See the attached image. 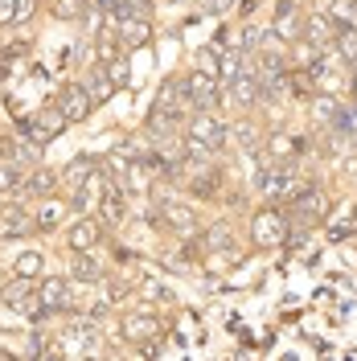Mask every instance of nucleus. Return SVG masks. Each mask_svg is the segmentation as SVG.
Masks as SVG:
<instances>
[{
	"label": "nucleus",
	"instance_id": "1",
	"mask_svg": "<svg viewBox=\"0 0 357 361\" xmlns=\"http://www.w3.org/2000/svg\"><path fill=\"white\" fill-rule=\"evenodd\" d=\"M99 320H90V316H83V312H74L62 324V337H58V353L62 357H95L99 353V345H103V337H99V329H95Z\"/></svg>",
	"mask_w": 357,
	"mask_h": 361
},
{
	"label": "nucleus",
	"instance_id": "2",
	"mask_svg": "<svg viewBox=\"0 0 357 361\" xmlns=\"http://www.w3.org/2000/svg\"><path fill=\"white\" fill-rule=\"evenodd\" d=\"M0 300L8 304V312L25 316V320H33V324H45V320H49V316L42 312V300H37V292H33V283H29L25 275L8 279V283L0 288Z\"/></svg>",
	"mask_w": 357,
	"mask_h": 361
},
{
	"label": "nucleus",
	"instance_id": "3",
	"mask_svg": "<svg viewBox=\"0 0 357 361\" xmlns=\"http://www.w3.org/2000/svg\"><path fill=\"white\" fill-rule=\"evenodd\" d=\"M250 238H255V247H284L288 243V218H284V209L279 205H267V209H259L255 218H250Z\"/></svg>",
	"mask_w": 357,
	"mask_h": 361
},
{
	"label": "nucleus",
	"instance_id": "4",
	"mask_svg": "<svg viewBox=\"0 0 357 361\" xmlns=\"http://www.w3.org/2000/svg\"><path fill=\"white\" fill-rule=\"evenodd\" d=\"M226 135H230V128H226V119H218L214 111L189 115V132H185V140H189V144H201L210 157L226 144Z\"/></svg>",
	"mask_w": 357,
	"mask_h": 361
},
{
	"label": "nucleus",
	"instance_id": "5",
	"mask_svg": "<svg viewBox=\"0 0 357 361\" xmlns=\"http://www.w3.org/2000/svg\"><path fill=\"white\" fill-rule=\"evenodd\" d=\"M66 115H62V107H42L37 115H29V119H21V132L33 140V144H49V140H58V135L66 132Z\"/></svg>",
	"mask_w": 357,
	"mask_h": 361
},
{
	"label": "nucleus",
	"instance_id": "6",
	"mask_svg": "<svg viewBox=\"0 0 357 361\" xmlns=\"http://www.w3.org/2000/svg\"><path fill=\"white\" fill-rule=\"evenodd\" d=\"M181 87H185L189 99H193V111H218V103H222V82H218V78L193 70V74L181 78Z\"/></svg>",
	"mask_w": 357,
	"mask_h": 361
},
{
	"label": "nucleus",
	"instance_id": "7",
	"mask_svg": "<svg viewBox=\"0 0 357 361\" xmlns=\"http://www.w3.org/2000/svg\"><path fill=\"white\" fill-rule=\"evenodd\" d=\"M291 218L296 222H320V218H329V193L320 189V185H304L296 197H291Z\"/></svg>",
	"mask_w": 357,
	"mask_h": 361
},
{
	"label": "nucleus",
	"instance_id": "8",
	"mask_svg": "<svg viewBox=\"0 0 357 361\" xmlns=\"http://www.w3.org/2000/svg\"><path fill=\"white\" fill-rule=\"evenodd\" d=\"M157 226H169V230H177V234H189V230H198V218H193V209L185 202H173L169 193H160L157 189Z\"/></svg>",
	"mask_w": 357,
	"mask_h": 361
},
{
	"label": "nucleus",
	"instance_id": "9",
	"mask_svg": "<svg viewBox=\"0 0 357 361\" xmlns=\"http://www.w3.org/2000/svg\"><path fill=\"white\" fill-rule=\"evenodd\" d=\"M37 300H42V312L54 320V316H62L74 308V292H70V279H62V275H49V279H42V288H37Z\"/></svg>",
	"mask_w": 357,
	"mask_h": 361
},
{
	"label": "nucleus",
	"instance_id": "10",
	"mask_svg": "<svg viewBox=\"0 0 357 361\" xmlns=\"http://www.w3.org/2000/svg\"><path fill=\"white\" fill-rule=\"evenodd\" d=\"M304 185H313V180H300L291 177L288 169H267V177L259 180V193L267 197V202H291Z\"/></svg>",
	"mask_w": 357,
	"mask_h": 361
},
{
	"label": "nucleus",
	"instance_id": "11",
	"mask_svg": "<svg viewBox=\"0 0 357 361\" xmlns=\"http://www.w3.org/2000/svg\"><path fill=\"white\" fill-rule=\"evenodd\" d=\"M119 329H123V341L140 345V341H160V333H164V320H160L157 312H128Z\"/></svg>",
	"mask_w": 357,
	"mask_h": 361
},
{
	"label": "nucleus",
	"instance_id": "12",
	"mask_svg": "<svg viewBox=\"0 0 357 361\" xmlns=\"http://www.w3.org/2000/svg\"><path fill=\"white\" fill-rule=\"evenodd\" d=\"M58 107H62V115H66L70 123H83V119L95 111V99H90L87 82H66V87H62V99H58Z\"/></svg>",
	"mask_w": 357,
	"mask_h": 361
},
{
	"label": "nucleus",
	"instance_id": "13",
	"mask_svg": "<svg viewBox=\"0 0 357 361\" xmlns=\"http://www.w3.org/2000/svg\"><path fill=\"white\" fill-rule=\"evenodd\" d=\"M341 29H345V25L337 21V17H329L325 8H320L316 17H304V37H308L316 49H333L337 37H341Z\"/></svg>",
	"mask_w": 357,
	"mask_h": 361
},
{
	"label": "nucleus",
	"instance_id": "14",
	"mask_svg": "<svg viewBox=\"0 0 357 361\" xmlns=\"http://www.w3.org/2000/svg\"><path fill=\"white\" fill-rule=\"evenodd\" d=\"M99 222L103 226H123L128 222V197H123V185L107 177V189H103V202H99Z\"/></svg>",
	"mask_w": 357,
	"mask_h": 361
},
{
	"label": "nucleus",
	"instance_id": "15",
	"mask_svg": "<svg viewBox=\"0 0 357 361\" xmlns=\"http://www.w3.org/2000/svg\"><path fill=\"white\" fill-rule=\"evenodd\" d=\"M271 33L279 37V42H304V17H296V4L291 0H279V8H275V25H271Z\"/></svg>",
	"mask_w": 357,
	"mask_h": 361
},
{
	"label": "nucleus",
	"instance_id": "16",
	"mask_svg": "<svg viewBox=\"0 0 357 361\" xmlns=\"http://www.w3.org/2000/svg\"><path fill=\"white\" fill-rule=\"evenodd\" d=\"M230 99H234L238 107H259V103H263V78H259L255 70H243V74L230 82Z\"/></svg>",
	"mask_w": 357,
	"mask_h": 361
},
{
	"label": "nucleus",
	"instance_id": "17",
	"mask_svg": "<svg viewBox=\"0 0 357 361\" xmlns=\"http://www.w3.org/2000/svg\"><path fill=\"white\" fill-rule=\"evenodd\" d=\"M148 42H152V25H148L144 13H135V17H128V21H119V45H123V49H144Z\"/></svg>",
	"mask_w": 357,
	"mask_h": 361
},
{
	"label": "nucleus",
	"instance_id": "18",
	"mask_svg": "<svg viewBox=\"0 0 357 361\" xmlns=\"http://www.w3.org/2000/svg\"><path fill=\"white\" fill-rule=\"evenodd\" d=\"M70 250H95L99 243H103V222H95V218H83V222L70 226L66 234Z\"/></svg>",
	"mask_w": 357,
	"mask_h": 361
},
{
	"label": "nucleus",
	"instance_id": "19",
	"mask_svg": "<svg viewBox=\"0 0 357 361\" xmlns=\"http://www.w3.org/2000/svg\"><path fill=\"white\" fill-rule=\"evenodd\" d=\"M70 279L74 283H103L99 263H95V250H70Z\"/></svg>",
	"mask_w": 357,
	"mask_h": 361
},
{
	"label": "nucleus",
	"instance_id": "20",
	"mask_svg": "<svg viewBox=\"0 0 357 361\" xmlns=\"http://www.w3.org/2000/svg\"><path fill=\"white\" fill-rule=\"evenodd\" d=\"M95 173H99V164H95L90 157H74L66 169H62V189H66V193H74V189H83Z\"/></svg>",
	"mask_w": 357,
	"mask_h": 361
},
{
	"label": "nucleus",
	"instance_id": "21",
	"mask_svg": "<svg viewBox=\"0 0 357 361\" xmlns=\"http://www.w3.org/2000/svg\"><path fill=\"white\" fill-rule=\"evenodd\" d=\"M83 82H87V90H90V99H95V103H107L115 90H119L111 82V74H107V66H103V62H95V66L87 70V78H83Z\"/></svg>",
	"mask_w": 357,
	"mask_h": 361
},
{
	"label": "nucleus",
	"instance_id": "22",
	"mask_svg": "<svg viewBox=\"0 0 357 361\" xmlns=\"http://www.w3.org/2000/svg\"><path fill=\"white\" fill-rule=\"evenodd\" d=\"M243 70H246V54H243V49H234V45H226L222 58H218V82H222V87H230Z\"/></svg>",
	"mask_w": 357,
	"mask_h": 361
},
{
	"label": "nucleus",
	"instance_id": "23",
	"mask_svg": "<svg viewBox=\"0 0 357 361\" xmlns=\"http://www.w3.org/2000/svg\"><path fill=\"white\" fill-rule=\"evenodd\" d=\"M308 111H313V119H316V123L333 128V123H337V115L345 111V107L337 103V94H329V90H325V94H313V99H308Z\"/></svg>",
	"mask_w": 357,
	"mask_h": 361
},
{
	"label": "nucleus",
	"instance_id": "24",
	"mask_svg": "<svg viewBox=\"0 0 357 361\" xmlns=\"http://www.w3.org/2000/svg\"><path fill=\"white\" fill-rule=\"evenodd\" d=\"M62 185L58 173H49V169H37V173H25V193L29 197H54V189Z\"/></svg>",
	"mask_w": 357,
	"mask_h": 361
},
{
	"label": "nucleus",
	"instance_id": "25",
	"mask_svg": "<svg viewBox=\"0 0 357 361\" xmlns=\"http://www.w3.org/2000/svg\"><path fill=\"white\" fill-rule=\"evenodd\" d=\"M33 226V218L25 214L21 205H8V209H0V238H13V234H25Z\"/></svg>",
	"mask_w": 357,
	"mask_h": 361
},
{
	"label": "nucleus",
	"instance_id": "26",
	"mask_svg": "<svg viewBox=\"0 0 357 361\" xmlns=\"http://www.w3.org/2000/svg\"><path fill=\"white\" fill-rule=\"evenodd\" d=\"M198 247H201V255L234 247V238H230V226H226V222H214L210 230H205V234H198Z\"/></svg>",
	"mask_w": 357,
	"mask_h": 361
},
{
	"label": "nucleus",
	"instance_id": "27",
	"mask_svg": "<svg viewBox=\"0 0 357 361\" xmlns=\"http://www.w3.org/2000/svg\"><path fill=\"white\" fill-rule=\"evenodd\" d=\"M62 218H66V205L54 202V197H45L42 209H37V218H33V226H37V230H58Z\"/></svg>",
	"mask_w": 357,
	"mask_h": 361
},
{
	"label": "nucleus",
	"instance_id": "28",
	"mask_svg": "<svg viewBox=\"0 0 357 361\" xmlns=\"http://www.w3.org/2000/svg\"><path fill=\"white\" fill-rule=\"evenodd\" d=\"M230 135L243 144V152H255V148H259V123H255V119H238V123L230 128Z\"/></svg>",
	"mask_w": 357,
	"mask_h": 361
},
{
	"label": "nucleus",
	"instance_id": "29",
	"mask_svg": "<svg viewBox=\"0 0 357 361\" xmlns=\"http://www.w3.org/2000/svg\"><path fill=\"white\" fill-rule=\"evenodd\" d=\"M238 263H243V250H234V247L210 250V255H205V267L210 271H230V267H238Z\"/></svg>",
	"mask_w": 357,
	"mask_h": 361
},
{
	"label": "nucleus",
	"instance_id": "30",
	"mask_svg": "<svg viewBox=\"0 0 357 361\" xmlns=\"http://www.w3.org/2000/svg\"><path fill=\"white\" fill-rule=\"evenodd\" d=\"M320 8H325L329 17H337L341 25H353L357 21V0H320Z\"/></svg>",
	"mask_w": 357,
	"mask_h": 361
},
{
	"label": "nucleus",
	"instance_id": "31",
	"mask_svg": "<svg viewBox=\"0 0 357 361\" xmlns=\"http://www.w3.org/2000/svg\"><path fill=\"white\" fill-rule=\"evenodd\" d=\"M353 234H357V202L345 209V222L329 226V238H333V243H345V238H353Z\"/></svg>",
	"mask_w": 357,
	"mask_h": 361
},
{
	"label": "nucleus",
	"instance_id": "32",
	"mask_svg": "<svg viewBox=\"0 0 357 361\" xmlns=\"http://www.w3.org/2000/svg\"><path fill=\"white\" fill-rule=\"evenodd\" d=\"M103 66H107V74H111V82H115V87H128V82H132V66H128V49H123V54H115L111 62H103Z\"/></svg>",
	"mask_w": 357,
	"mask_h": 361
},
{
	"label": "nucleus",
	"instance_id": "33",
	"mask_svg": "<svg viewBox=\"0 0 357 361\" xmlns=\"http://www.w3.org/2000/svg\"><path fill=\"white\" fill-rule=\"evenodd\" d=\"M13 271H17V275H25V279H37V275H42V255H37V250H25V255H17Z\"/></svg>",
	"mask_w": 357,
	"mask_h": 361
},
{
	"label": "nucleus",
	"instance_id": "34",
	"mask_svg": "<svg viewBox=\"0 0 357 361\" xmlns=\"http://www.w3.org/2000/svg\"><path fill=\"white\" fill-rule=\"evenodd\" d=\"M337 58H341V62H353L357 58V29L353 25L341 29V37H337Z\"/></svg>",
	"mask_w": 357,
	"mask_h": 361
},
{
	"label": "nucleus",
	"instance_id": "35",
	"mask_svg": "<svg viewBox=\"0 0 357 361\" xmlns=\"http://www.w3.org/2000/svg\"><path fill=\"white\" fill-rule=\"evenodd\" d=\"M54 13H58L62 21H83V17H87V0H58Z\"/></svg>",
	"mask_w": 357,
	"mask_h": 361
},
{
	"label": "nucleus",
	"instance_id": "36",
	"mask_svg": "<svg viewBox=\"0 0 357 361\" xmlns=\"http://www.w3.org/2000/svg\"><path fill=\"white\" fill-rule=\"evenodd\" d=\"M218 58H222V49H218V45H205L198 54V70L210 74V78H218Z\"/></svg>",
	"mask_w": 357,
	"mask_h": 361
},
{
	"label": "nucleus",
	"instance_id": "37",
	"mask_svg": "<svg viewBox=\"0 0 357 361\" xmlns=\"http://www.w3.org/2000/svg\"><path fill=\"white\" fill-rule=\"evenodd\" d=\"M103 288H107V304H123L128 292H132V283H128V279H103Z\"/></svg>",
	"mask_w": 357,
	"mask_h": 361
},
{
	"label": "nucleus",
	"instance_id": "38",
	"mask_svg": "<svg viewBox=\"0 0 357 361\" xmlns=\"http://www.w3.org/2000/svg\"><path fill=\"white\" fill-rule=\"evenodd\" d=\"M140 292L148 295V300H160V304H173V292H169L164 283H157V279H144V283H140Z\"/></svg>",
	"mask_w": 357,
	"mask_h": 361
},
{
	"label": "nucleus",
	"instance_id": "39",
	"mask_svg": "<svg viewBox=\"0 0 357 361\" xmlns=\"http://www.w3.org/2000/svg\"><path fill=\"white\" fill-rule=\"evenodd\" d=\"M0 25H17V0H0Z\"/></svg>",
	"mask_w": 357,
	"mask_h": 361
},
{
	"label": "nucleus",
	"instance_id": "40",
	"mask_svg": "<svg viewBox=\"0 0 357 361\" xmlns=\"http://www.w3.org/2000/svg\"><path fill=\"white\" fill-rule=\"evenodd\" d=\"M201 4H205V8H210L214 17H226V13L234 8V0H201Z\"/></svg>",
	"mask_w": 357,
	"mask_h": 361
},
{
	"label": "nucleus",
	"instance_id": "41",
	"mask_svg": "<svg viewBox=\"0 0 357 361\" xmlns=\"http://www.w3.org/2000/svg\"><path fill=\"white\" fill-rule=\"evenodd\" d=\"M33 17V0H17V25H25Z\"/></svg>",
	"mask_w": 357,
	"mask_h": 361
},
{
	"label": "nucleus",
	"instance_id": "42",
	"mask_svg": "<svg viewBox=\"0 0 357 361\" xmlns=\"http://www.w3.org/2000/svg\"><path fill=\"white\" fill-rule=\"evenodd\" d=\"M8 66H13V58H8V49H0V82L8 78Z\"/></svg>",
	"mask_w": 357,
	"mask_h": 361
},
{
	"label": "nucleus",
	"instance_id": "43",
	"mask_svg": "<svg viewBox=\"0 0 357 361\" xmlns=\"http://www.w3.org/2000/svg\"><path fill=\"white\" fill-rule=\"evenodd\" d=\"M128 4H132L135 13H148V8H152V0H128Z\"/></svg>",
	"mask_w": 357,
	"mask_h": 361
},
{
	"label": "nucleus",
	"instance_id": "44",
	"mask_svg": "<svg viewBox=\"0 0 357 361\" xmlns=\"http://www.w3.org/2000/svg\"><path fill=\"white\" fill-rule=\"evenodd\" d=\"M0 197H4V193H0Z\"/></svg>",
	"mask_w": 357,
	"mask_h": 361
},
{
	"label": "nucleus",
	"instance_id": "45",
	"mask_svg": "<svg viewBox=\"0 0 357 361\" xmlns=\"http://www.w3.org/2000/svg\"><path fill=\"white\" fill-rule=\"evenodd\" d=\"M353 255H357V250H353Z\"/></svg>",
	"mask_w": 357,
	"mask_h": 361
}]
</instances>
